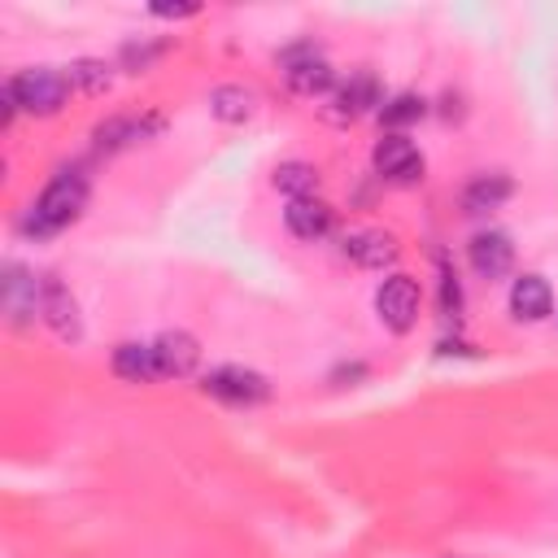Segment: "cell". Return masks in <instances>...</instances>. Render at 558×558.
<instances>
[{
	"label": "cell",
	"instance_id": "1",
	"mask_svg": "<svg viewBox=\"0 0 558 558\" xmlns=\"http://www.w3.org/2000/svg\"><path fill=\"white\" fill-rule=\"evenodd\" d=\"M87 192H92L87 170H83V166H61V170L44 183V192L35 196V205L26 209L22 231L35 235V240H48V235L65 231V227L87 209Z\"/></svg>",
	"mask_w": 558,
	"mask_h": 558
},
{
	"label": "cell",
	"instance_id": "2",
	"mask_svg": "<svg viewBox=\"0 0 558 558\" xmlns=\"http://www.w3.org/2000/svg\"><path fill=\"white\" fill-rule=\"evenodd\" d=\"M70 96V83H65V70H52V65H31V70H17L9 83H4V100L17 109V113H57Z\"/></svg>",
	"mask_w": 558,
	"mask_h": 558
},
{
	"label": "cell",
	"instance_id": "3",
	"mask_svg": "<svg viewBox=\"0 0 558 558\" xmlns=\"http://www.w3.org/2000/svg\"><path fill=\"white\" fill-rule=\"evenodd\" d=\"M279 70H283V83L296 96H331V87H336V70H331V61L314 44L283 48L279 52Z\"/></svg>",
	"mask_w": 558,
	"mask_h": 558
},
{
	"label": "cell",
	"instance_id": "4",
	"mask_svg": "<svg viewBox=\"0 0 558 558\" xmlns=\"http://www.w3.org/2000/svg\"><path fill=\"white\" fill-rule=\"evenodd\" d=\"M418 301H423V292H418V283L410 275H388L379 283V292H375V314H379V323L388 331L401 336V331H410L418 323Z\"/></svg>",
	"mask_w": 558,
	"mask_h": 558
},
{
	"label": "cell",
	"instance_id": "5",
	"mask_svg": "<svg viewBox=\"0 0 558 558\" xmlns=\"http://www.w3.org/2000/svg\"><path fill=\"white\" fill-rule=\"evenodd\" d=\"M39 318L48 323V331L65 344H78L83 340V318H78V301L70 296V288L52 275L39 279Z\"/></svg>",
	"mask_w": 558,
	"mask_h": 558
},
{
	"label": "cell",
	"instance_id": "6",
	"mask_svg": "<svg viewBox=\"0 0 558 558\" xmlns=\"http://www.w3.org/2000/svg\"><path fill=\"white\" fill-rule=\"evenodd\" d=\"M205 392L227 405H262L270 397V384H266V375H257L248 366H218L205 375Z\"/></svg>",
	"mask_w": 558,
	"mask_h": 558
},
{
	"label": "cell",
	"instance_id": "7",
	"mask_svg": "<svg viewBox=\"0 0 558 558\" xmlns=\"http://www.w3.org/2000/svg\"><path fill=\"white\" fill-rule=\"evenodd\" d=\"M371 161H375V170H379L384 179H392V183H414V179L423 174V157H418V148H414V140H410L405 131H388V135L375 144Z\"/></svg>",
	"mask_w": 558,
	"mask_h": 558
},
{
	"label": "cell",
	"instance_id": "8",
	"mask_svg": "<svg viewBox=\"0 0 558 558\" xmlns=\"http://www.w3.org/2000/svg\"><path fill=\"white\" fill-rule=\"evenodd\" d=\"M379 105H384L379 100V78L371 70H353L344 83L331 87V118L336 122H353V118H362Z\"/></svg>",
	"mask_w": 558,
	"mask_h": 558
},
{
	"label": "cell",
	"instance_id": "9",
	"mask_svg": "<svg viewBox=\"0 0 558 558\" xmlns=\"http://www.w3.org/2000/svg\"><path fill=\"white\" fill-rule=\"evenodd\" d=\"M340 253H344L353 266H362V270H384V266H392L397 244H392V235L379 231V227H357V231H349V235L340 240Z\"/></svg>",
	"mask_w": 558,
	"mask_h": 558
},
{
	"label": "cell",
	"instance_id": "10",
	"mask_svg": "<svg viewBox=\"0 0 558 558\" xmlns=\"http://www.w3.org/2000/svg\"><path fill=\"white\" fill-rule=\"evenodd\" d=\"M466 257H471L480 279H501L514 266V244H510L506 231H475L471 244H466Z\"/></svg>",
	"mask_w": 558,
	"mask_h": 558
},
{
	"label": "cell",
	"instance_id": "11",
	"mask_svg": "<svg viewBox=\"0 0 558 558\" xmlns=\"http://www.w3.org/2000/svg\"><path fill=\"white\" fill-rule=\"evenodd\" d=\"M157 131H161V118H157V113H144V118L118 113V118H109V122L96 126V148H100V153H118V148L144 144V140L157 135Z\"/></svg>",
	"mask_w": 558,
	"mask_h": 558
},
{
	"label": "cell",
	"instance_id": "12",
	"mask_svg": "<svg viewBox=\"0 0 558 558\" xmlns=\"http://www.w3.org/2000/svg\"><path fill=\"white\" fill-rule=\"evenodd\" d=\"M153 353H157L161 379H183V375H192L196 362H201V344H196V336H187V331H161V336L153 340Z\"/></svg>",
	"mask_w": 558,
	"mask_h": 558
},
{
	"label": "cell",
	"instance_id": "13",
	"mask_svg": "<svg viewBox=\"0 0 558 558\" xmlns=\"http://www.w3.org/2000/svg\"><path fill=\"white\" fill-rule=\"evenodd\" d=\"M510 314L519 323H545L554 314V288L541 275H519L510 283Z\"/></svg>",
	"mask_w": 558,
	"mask_h": 558
},
{
	"label": "cell",
	"instance_id": "14",
	"mask_svg": "<svg viewBox=\"0 0 558 558\" xmlns=\"http://www.w3.org/2000/svg\"><path fill=\"white\" fill-rule=\"evenodd\" d=\"M109 366H113V375H118V379H126V384H153V379H161L153 344H140V340L118 344V349H113V357H109Z\"/></svg>",
	"mask_w": 558,
	"mask_h": 558
},
{
	"label": "cell",
	"instance_id": "15",
	"mask_svg": "<svg viewBox=\"0 0 558 558\" xmlns=\"http://www.w3.org/2000/svg\"><path fill=\"white\" fill-rule=\"evenodd\" d=\"M283 222H288V231L296 240H323L331 231V209L323 201H314V196H301V201H288Z\"/></svg>",
	"mask_w": 558,
	"mask_h": 558
},
{
	"label": "cell",
	"instance_id": "16",
	"mask_svg": "<svg viewBox=\"0 0 558 558\" xmlns=\"http://www.w3.org/2000/svg\"><path fill=\"white\" fill-rule=\"evenodd\" d=\"M510 192H514L510 174H475V179L466 183V192H462V209H466V214H488V209L506 205Z\"/></svg>",
	"mask_w": 558,
	"mask_h": 558
},
{
	"label": "cell",
	"instance_id": "17",
	"mask_svg": "<svg viewBox=\"0 0 558 558\" xmlns=\"http://www.w3.org/2000/svg\"><path fill=\"white\" fill-rule=\"evenodd\" d=\"M4 275H9L4 279V310H9V318L22 323V318L39 314V279L26 275L22 266H9Z\"/></svg>",
	"mask_w": 558,
	"mask_h": 558
},
{
	"label": "cell",
	"instance_id": "18",
	"mask_svg": "<svg viewBox=\"0 0 558 558\" xmlns=\"http://www.w3.org/2000/svg\"><path fill=\"white\" fill-rule=\"evenodd\" d=\"M253 109H257V96H253L244 83H218V87L209 92V113H214L218 122H248Z\"/></svg>",
	"mask_w": 558,
	"mask_h": 558
},
{
	"label": "cell",
	"instance_id": "19",
	"mask_svg": "<svg viewBox=\"0 0 558 558\" xmlns=\"http://www.w3.org/2000/svg\"><path fill=\"white\" fill-rule=\"evenodd\" d=\"M65 83H70V92L100 96V92H109V83H113V65H105L100 57H78V61L65 65Z\"/></svg>",
	"mask_w": 558,
	"mask_h": 558
},
{
	"label": "cell",
	"instance_id": "20",
	"mask_svg": "<svg viewBox=\"0 0 558 558\" xmlns=\"http://www.w3.org/2000/svg\"><path fill=\"white\" fill-rule=\"evenodd\" d=\"M314 183H318V174H314V166H310V161H279V166H275V187H279L288 201L310 196V192H314Z\"/></svg>",
	"mask_w": 558,
	"mask_h": 558
},
{
	"label": "cell",
	"instance_id": "21",
	"mask_svg": "<svg viewBox=\"0 0 558 558\" xmlns=\"http://www.w3.org/2000/svg\"><path fill=\"white\" fill-rule=\"evenodd\" d=\"M423 113H427V105H423L414 92H401V96H392V100H384V105H379V118H384V126H388V131H401V126L418 122Z\"/></svg>",
	"mask_w": 558,
	"mask_h": 558
},
{
	"label": "cell",
	"instance_id": "22",
	"mask_svg": "<svg viewBox=\"0 0 558 558\" xmlns=\"http://www.w3.org/2000/svg\"><path fill=\"white\" fill-rule=\"evenodd\" d=\"M161 52H166V44H126V48H122V65H126V70H148Z\"/></svg>",
	"mask_w": 558,
	"mask_h": 558
},
{
	"label": "cell",
	"instance_id": "23",
	"mask_svg": "<svg viewBox=\"0 0 558 558\" xmlns=\"http://www.w3.org/2000/svg\"><path fill=\"white\" fill-rule=\"evenodd\" d=\"M440 301H445V314H449V310L458 314V305H462V296H458V283H453V275H445V288H440Z\"/></svg>",
	"mask_w": 558,
	"mask_h": 558
},
{
	"label": "cell",
	"instance_id": "24",
	"mask_svg": "<svg viewBox=\"0 0 558 558\" xmlns=\"http://www.w3.org/2000/svg\"><path fill=\"white\" fill-rule=\"evenodd\" d=\"M153 13H157V17H192L196 4H153Z\"/></svg>",
	"mask_w": 558,
	"mask_h": 558
}]
</instances>
